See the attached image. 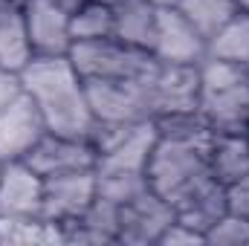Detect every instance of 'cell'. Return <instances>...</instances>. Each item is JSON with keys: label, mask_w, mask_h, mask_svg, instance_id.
<instances>
[{"label": "cell", "mask_w": 249, "mask_h": 246, "mask_svg": "<svg viewBox=\"0 0 249 246\" xmlns=\"http://www.w3.org/2000/svg\"><path fill=\"white\" fill-rule=\"evenodd\" d=\"M26 162L41 177H55V174H67V171L96 168V151H93L90 139L61 136V133L47 130L41 136V142L29 151Z\"/></svg>", "instance_id": "13"}, {"label": "cell", "mask_w": 249, "mask_h": 246, "mask_svg": "<svg viewBox=\"0 0 249 246\" xmlns=\"http://www.w3.org/2000/svg\"><path fill=\"white\" fill-rule=\"evenodd\" d=\"M64 244H78V246H102V244H116L119 235V206L96 197L93 206L72 223L61 226Z\"/></svg>", "instance_id": "15"}, {"label": "cell", "mask_w": 249, "mask_h": 246, "mask_svg": "<svg viewBox=\"0 0 249 246\" xmlns=\"http://www.w3.org/2000/svg\"><path fill=\"white\" fill-rule=\"evenodd\" d=\"M93 200H96V168L44 177V209H41V214L58 226L78 220L93 206Z\"/></svg>", "instance_id": "9"}, {"label": "cell", "mask_w": 249, "mask_h": 246, "mask_svg": "<svg viewBox=\"0 0 249 246\" xmlns=\"http://www.w3.org/2000/svg\"><path fill=\"white\" fill-rule=\"evenodd\" d=\"M70 61L84 81H107V78H148L157 70V58L145 50L127 47L116 38L102 41H78L70 50Z\"/></svg>", "instance_id": "5"}, {"label": "cell", "mask_w": 249, "mask_h": 246, "mask_svg": "<svg viewBox=\"0 0 249 246\" xmlns=\"http://www.w3.org/2000/svg\"><path fill=\"white\" fill-rule=\"evenodd\" d=\"M64 244L61 226L44 214L6 217L0 214V246H55Z\"/></svg>", "instance_id": "19"}, {"label": "cell", "mask_w": 249, "mask_h": 246, "mask_svg": "<svg viewBox=\"0 0 249 246\" xmlns=\"http://www.w3.org/2000/svg\"><path fill=\"white\" fill-rule=\"evenodd\" d=\"M241 9H244V12H249V0H241Z\"/></svg>", "instance_id": "32"}, {"label": "cell", "mask_w": 249, "mask_h": 246, "mask_svg": "<svg viewBox=\"0 0 249 246\" xmlns=\"http://www.w3.org/2000/svg\"><path fill=\"white\" fill-rule=\"evenodd\" d=\"M53 3H58V6H64L67 12H75V9H78V6H81L84 0H53Z\"/></svg>", "instance_id": "29"}, {"label": "cell", "mask_w": 249, "mask_h": 246, "mask_svg": "<svg viewBox=\"0 0 249 246\" xmlns=\"http://www.w3.org/2000/svg\"><path fill=\"white\" fill-rule=\"evenodd\" d=\"M151 55L160 64H200L209 55V41L177 6H160Z\"/></svg>", "instance_id": "7"}, {"label": "cell", "mask_w": 249, "mask_h": 246, "mask_svg": "<svg viewBox=\"0 0 249 246\" xmlns=\"http://www.w3.org/2000/svg\"><path fill=\"white\" fill-rule=\"evenodd\" d=\"M226 197H229V211L249 217V174L244 180H238V183L229 185V188H226Z\"/></svg>", "instance_id": "28"}, {"label": "cell", "mask_w": 249, "mask_h": 246, "mask_svg": "<svg viewBox=\"0 0 249 246\" xmlns=\"http://www.w3.org/2000/svg\"><path fill=\"white\" fill-rule=\"evenodd\" d=\"M157 116L200 110V64H160L151 78ZM154 116V119H157Z\"/></svg>", "instance_id": "10"}, {"label": "cell", "mask_w": 249, "mask_h": 246, "mask_svg": "<svg viewBox=\"0 0 249 246\" xmlns=\"http://www.w3.org/2000/svg\"><path fill=\"white\" fill-rule=\"evenodd\" d=\"M209 145L212 142L157 136V145H154L145 174H148L151 188L162 200H168L174 209H180L197 191L214 183L212 168H209Z\"/></svg>", "instance_id": "2"}, {"label": "cell", "mask_w": 249, "mask_h": 246, "mask_svg": "<svg viewBox=\"0 0 249 246\" xmlns=\"http://www.w3.org/2000/svg\"><path fill=\"white\" fill-rule=\"evenodd\" d=\"M96 3H105V6H119L122 0H96Z\"/></svg>", "instance_id": "31"}, {"label": "cell", "mask_w": 249, "mask_h": 246, "mask_svg": "<svg viewBox=\"0 0 249 246\" xmlns=\"http://www.w3.org/2000/svg\"><path fill=\"white\" fill-rule=\"evenodd\" d=\"M70 35H72V44L113 38V6L84 0L75 12H70Z\"/></svg>", "instance_id": "23"}, {"label": "cell", "mask_w": 249, "mask_h": 246, "mask_svg": "<svg viewBox=\"0 0 249 246\" xmlns=\"http://www.w3.org/2000/svg\"><path fill=\"white\" fill-rule=\"evenodd\" d=\"M209 168L226 188L244 180L249 174V133H214L209 145Z\"/></svg>", "instance_id": "18"}, {"label": "cell", "mask_w": 249, "mask_h": 246, "mask_svg": "<svg viewBox=\"0 0 249 246\" xmlns=\"http://www.w3.org/2000/svg\"><path fill=\"white\" fill-rule=\"evenodd\" d=\"M148 3H154V6H174L177 0H148Z\"/></svg>", "instance_id": "30"}, {"label": "cell", "mask_w": 249, "mask_h": 246, "mask_svg": "<svg viewBox=\"0 0 249 246\" xmlns=\"http://www.w3.org/2000/svg\"><path fill=\"white\" fill-rule=\"evenodd\" d=\"M23 93L38 105L47 130L61 136L90 139L93 110L87 102V87L70 55H35L20 70Z\"/></svg>", "instance_id": "1"}, {"label": "cell", "mask_w": 249, "mask_h": 246, "mask_svg": "<svg viewBox=\"0 0 249 246\" xmlns=\"http://www.w3.org/2000/svg\"><path fill=\"white\" fill-rule=\"evenodd\" d=\"M23 96V84H20V72H12V70H3L0 67V113Z\"/></svg>", "instance_id": "27"}, {"label": "cell", "mask_w": 249, "mask_h": 246, "mask_svg": "<svg viewBox=\"0 0 249 246\" xmlns=\"http://www.w3.org/2000/svg\"><path fill=\"white\" fill-rule=\"evenodd\" d=\"M151 78H107L84 81L96 122H148L157 116Z\"/></svg>", "instance_id": "6"}, {"label": "cell", "mask_w": 249, "mask_h": 246, "mask_svg": "<svg viewBox=\"0 0 249 246\" xmlns=\"http://www.w3.org/2000/svg\"><path fill=\"white\" fill-rule=\"evenodd\" d=\"M35 58L26 20H23V0L0 3V67L20 72Z\"/></svg>", "instance_id": "16"}, {"label": "cell", "mask_w": 249, "mask_h": 246, "mask_svg": "<svg viewBox=\"0 0 249 246\" xmlns=\"http://www.w3.org/2000/svg\"><path fill=\"white\" fill-rule=\"evenodd\" d=\"M209 246H249V217L226 211L209 232H206Z\"/></svg>", "instance_id": "25"}, {"label": "cell", "mask_w": 249, "mask_h": 246, "mask_svg": "<svg viewBox=\"0 0 249 246\" xmlns=\"http://www.w3.org/2000/svg\"><path fill=\"white\" fill-rule=\"evenodd\" d=\"M226 211H229L226 185H220L214 180V183H209L203 191H197L188 203H183V206L177 209V220H183L186 226L197 229L200 235H206Z\"/></svg>", "instance_id": "20"}, {"label": "cell", "mask_w": 249, "mask_h": 246, "mask_svg": "<svg viewBox=\"0 0 249 246\" xmlns=\"http://www.w3.org/2000/svg\"><path fill=\"white\" fill-rule=\"evenodd\" d=\"M194 244H206V235H200L197 229L186 226L183 220H174L165 235L160 238V246H194Z\"/></svg>", "instance_id": "26"}, {"label": "cell", "mask_w": 249, "mask_h": 246, "mask_svg": "<svg viewBox=\"0 0 249 246\" xmlns=\"http://www.w3.org/2000/svg\"><path fill=\"white\" fill-rule=\"evenodd\" d=\"M151 191L148 174H133V171H96V197L113 203V206H127L136 197Z\"/></svg>", "instance_id": "24"}, {"label": "cell", "mask_w": 249, "mask_h": 246, "mask_svg": "<svg viewBox=\"0 0 249 246\" xmlns=\"http://www.w3.org/2000/svg\"><path fill=\"white\" fill-rule=\"evenodd\" d=\"M200 113L214 133H249V70L206 55L200 61Z\"/></svg>", "instance_id": "3"}, {"label": "cell", "mask_w": 249, "mask_h": 246, "mask_svg": "<svg viewBox=\"0 0 249 246\" xmlns=\"http://www.w3.org/2000/svg\"><path fill=\"white\" fill-rule=\"evenodd\" d=\"M44 133H47V122L38 105L23 93L0 113V159L3 162L26 159Z\"/></svg>", "instance_id": "11"}, {"label": "cell", "mask_w": 249, "mask_h": 246, "mask_svg": "<svg viewBox=\"0 0 249 246\" xmlns=\"http://www.w3.org/2000/svg\"><path fill=\"white\" fill-rule=\"evenodd\" d=\"M0 171H3V159H0Z\"/></svg>", "instance_id": "33"}, {"label": "cell", "mask_w": 249, "mask_h": 246, "mask_svg": "<svg viewBox=\"0 0 249 246\" xmlns=\"http://www.w3.org/2000/svg\"><path fill=\"white\" fill-rule=\"evenodd\" d=\"M157 12L160 6L148 0H122L119 6H113V38L127 47L151 53L157 32Z\"/></svg>", "instance_id": "17"}, {"label": "cell", "mask_w": 249, "mask_h": 246, "mask_svg": "<svg viewBox=\"0 0 249 246\" xmlns=\"http://www.w3.org/2000/svg\"><path fill=\"white\" fill-rule=\"evenodd\" d=\"M44 209V177L26 162H3L0 171V214L6 217H29Z\"/></svg>", "instance_id": "14"}, {"label": "cell", "mask_w": 249, "mask_h": 246, "mask_svg": "<svg viewBox=\"0 0 249 246\" xmlns=\"http://www.w3.org/2000/svg\"><path fill=\"white\" fill-rule=\"evenodd\" d=\"M209 55L249 70V12L238 9L235 18L214 38H209Z\"/></svg>", "instance_id": "22"}, {"label": "cell", "mask_w": 249, "mask_h": 246, "mask_svg": "<svg viewBox=\"0 0 249 246\" xmlns=\"http://www.w3.org/2000/svg\"><path fill=\"white\" fill-rule=\"evenodd\" d=\"M157 122H96L90 145L96 151V171H133L145 174L154 145Z\"/></svg>", "instance_id": "4"}, {"label": "cell", "mask_w": 249, "mask_h": 246, "mask_svg": "<svg viewBox=\"0 0 249 246\" xmlns=\"http://www.w3.org/2000/svg\"><path fill=\"white\" fill-rule=\"evenodd\" d=\"M188 20L197 26V32L209 41L214 38L241 9V0H177L174 3Z\"/></svg>", "instance_id": "21"}, {"label": "cell", "mask_w": 249, "mask_h": 246, "mask_svg": "<svg viewBox=\"0 0 249 246\" xmlns=\"http://www.w3.org/2000/svg\"><path fill=\"white\" fill-rule=\"evenodd\" d=\"M23 20L35 55H70V12L53 0H23Z\"/></svg>", "instance_id": "12"}, {"label": "cell", "mask_w": 249, "mask_h": 246, "mask_svg": "<svg viewBox=\"0 0 249 246\" xmlns=\"http://www.w3.org/2000/svg\"><path fill=\"white\" fill-rule=\"evenodd\" d=\"M177 220V209L162 200L154 188L119 209V235L116 244L124 246H160L165 229Z\"/></svg>", "instance_id": "8"}]
</instances>
